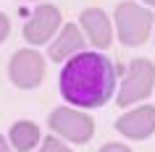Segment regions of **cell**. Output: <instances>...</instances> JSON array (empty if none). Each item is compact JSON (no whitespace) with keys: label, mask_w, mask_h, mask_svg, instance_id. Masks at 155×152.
<instances>
[{"label":"cell","mask_w":155,"mask_h":152,"mask_svg":"<svg viewBox=\"0 0 155 152\" xmlns=\"http://www.w3.org/2000/svg\"><path fill=\"white\" fill-rule=\"evenodd\" d=\"M8 34H11V18L0 11V42L8 40Z\"/></svg>","instance_id":"7c38bea8"},{"label":"cell","mask_w":155,"mask_h":152,"mask_svg":"<svg viewBox=\"0 0 155 152\" xmlns=\"http://www.w3.org/2000/svg\"><path fill=\"white\" fill-rule=\"evenodd\" d=\"M26 3H32V0H26Z\"/></svg>","instance_id":"2e32d148"},{"label":"cell","mask_w":155,"mask_h":152,"mask_svg":"<svg viewBox=\"0 0 155 152\" xmlns=\"http://www.w3.org/2000/svg\"><path fill=\"white\" fill-rule=\"evenodd\" d=\"M153 29H155V26H153Z\"/></svg>","instance_id":"e0dca14e"},{"label":"cell","mask_w":155,"mask_h":152,"mask_svg":"<svg viewBox=\"0 0 155 152\" xmlns=\"http://www.w3.org/2000/svg\"><path fill=\"white\" fill-rule=\"evenodd\" d=\"M48 123H50L53 136L74 142V144H87L95 136V121H92V115L76 110V108H55L50 113Z\"/></svg>","instance_id":"277c9868"},{"label":"cell","mask_w":155,"mask_h":152,"mask_svg":"<svg viewBox=\"0 0 155 152\" xmlns=\"http://www.w3.org/2000/svg\"><path fill=\"white\" fill-rule=\"evenodd\" d=\"M0 152H16V150H13V147H11L8 136H3V134H0Z\"/></svg>","instance_id":"5bb4252c"},{"label":"cell","mask_w":155,"mask_h":152,"mask_svg":"<svg viewBox=\"0 0 155 152\" xmlns=\"http://www.w3.org/2000/svg\"><path fill=\"white\" fill-rule=\"evenodd\" d=\"M97 152H131L126 144H118V142H108V144H103Z\"/></svg>","instance_id":"4fadbf2b"},{"label":"cell","mask_w":155,"mask_h":152,"mask_svg":"<svg viewBox=\"0 0 155 152\" xmlns=\"http://www.w3.org/2000/svg\"><path fill=\"white\" fill-rule=\"evenodd\" d=\"M155 16L147 5H137V3H118L116 5V32L118 40L126 47H137L153 34Z\"/></svg>","instance_id":"7a4b0ae2"},{"label":"cell","mask_w":155,"mask_h":152,"mask_svg":"<svg viewBox=\"0 0 155 152\" xmlns=\"http://www.w3.org/2000/svg\"><path fill=\"white\" fill-rule=\"evenodd\" d=\"M155 89V63L147 58H134L126 68V76L121 81V89H116L118 108H129L153 95Z\"/></svg>","instance_id":"3957f363"},{"label":"cell","mask_w":155,"mask_h":152,"mask_svg":"<svg viewBox=\"0 0 155 152\" xmlns=\"http://www.w3.org/2000/svg\"><path fill=\"white\" fill-rule=\"evenodd\" d=\"M116 66L100 50H82L61 68V95L74 108H103L116 95Z\"/></svg>","instance_id":"6da1fadb"},{"label":"cell","mask_w":155,"mask_h":152,"mask_svg":"<svg viewBox=\"0 0 155 152\" xmlns=\"http://www.w3.org/2000/svg\"><path fill=\"white\" fill-rule=\"evenodd\" d=\"M58 26H61V11L53 3H42L32 11V16L24 24V40L29 45H45L55 37Z\"/></svg>","instance_id":"8992f818"},{"label":"cell","mask_w":155,"mask_h":152,"mask_svg":"<svg viewBox=\"0 0 155 152\" xmlns=\"http://www.w3.org/2000/svg\"><path fill=\"white\" fill-rule=\"evenodd\" d=\"M40 152H71V150H68V144H63L58 136H45Z\"/></svg>","instance_id":"8fae6325"},{"label":"cell","mask_w":155,"mask_h":152,"mask_svg":"<svg viewBox=\"0 0 155 152\" xmlns=\"http://www.w3.org/2000/svg\"><path fill=\"white\" fill-rule=\"evenodd\" d=\"M116 131H121L126 139H134V142H142L147 136H153V131H155V108L153 105H139L134 110L118 115Z\"/></svg>","instance_id":"52a82bcc"},{"label":"cell","mask_w":155,"mask_h":152,"mask_svg":"<svg viewBox=\"0 0 155 152\" xmlns=\"http://www.w3.org/2000/svg\"><path fill=\"white\" fill-rule=\"evenodd\" d=\"M79 24H82L87 40L92 42V47H100V50L110 47V42H113V24H110V18H108V13L103 8L82 11Z\"/></svg>","instance_id":"ba28073f"},{"label":"cell","mask_w":155,"mask_h":152,"mask_svg":"<svg viewBox=\"0 0 155 152\" xmlns=\"http://www.w3.org/2000/svg\"><path fill=\"white\" fill-rule=\"evenodd\" d=\"M82 50H84V34L79 29V24H63L61 32H58V37L50 42L48 55L55 63H66L68 58H74L76 53H82Z\"/></svg>","instance_id":"9c48e42d"},{"label":"cell","mask_w":155,"mask_h":152,"mask_svg":"<svg viewBox=\"0 0 155 152\" xmlns=\"http://www.w3.org/2000/svg\"><path fill=\"white\" fill-rule=\"evenodd\" d=\"M8 79L18 89H34L45 79V58L32 47L13 53L8 60Z\"/></svg>","instance_id":"5b68a950"},{"label":"cell","mask_w":155,"mask_h":152,"mask_svg":"<svg viewBox=\"0 0 155 152\" xmlns=\"http://www.w3.org/2000/svg\"><path fill=\"white\" fill-rule=\"evenodd\" d=\"M42 134H40V126L34 121H16L13 126L8 128V142L16 152H29L40 144Z\"/></svg>","instance_id":"30bf717a"},{"label":"cell","mask_w":155,"mask_h":152,"mask_svg":"<svg viewBox=\"0 0 155 152\" xmlns=\"http://www.w3.org/2000/svg\"><path fill=\"white\" fill-rule=\"evenodd\" d=\"M142 3H145L147 8H155V0H142Z\"/></svg>","instance_id":"9a60e30c"}]
</instances>
